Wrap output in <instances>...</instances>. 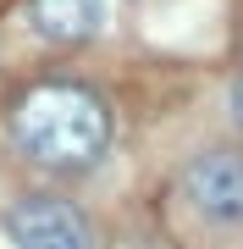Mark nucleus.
<instances>
[{"label": "nucleus", "mask_w": 243, "mask_h": 249, "mask_svg": "<svg viewBox=\"0 0 243 249\" xmlns=\"http://www.w3.org/2000/svg\"><path fill=\"white\" fill-rule=\"evenodd\" d=\"M17 144L50 172H89L111 144V111L83 83H39L17 106Z\"/></svg>", "instance_id": "nucleus-1"}, {"label": "nucleus", "mask_w": 243, "mask_h": 249, "mask_svg": "<svg viewBox=\"0 0 243 249\" xmlns=\"http://www.w3.org/2000/svg\"><path fill=\"white\" fill-rule=\"evenodd\" d=\"M232 116H238V127H243V78L232 83Z\"/></svg>", "instance_id": "nucleus-5"}, {"label": "nucleus", "mask_w": 243, "mask_h": 249, "mask_svg": "<svg viewBox=\"0 0 243 249\" xmlns=\"http://www.w3.org/2000/svg\"><path fill=\"white\" fill-rule=\"evenodd\" d=\"M28 22L50 45H83L105 22V0H33L28 6Z\"/></svg>", "instance_id": "nucleus-4"}, {"label": "nucleus", "mask_w": 243, "mask_h": 249, "mask_svg": "<svg viewBox=\"0 0 243 249\" xmlns=\"http://www.w3.org/2000/svg\"><path fill=\"white\" fill-rule=\"evenodd\" d=\"M6 238L11 249H99L89 216L72 199L55 194H28L6 211Z\"/></svg>", "instance_id": "nucleus-2"}, {"label": "nucleus", "mask_w": 243, "mask_h": 249, "mask_svg": "<svg viewBox=\"0 0 243 249\" xmlns=\"http://www.w3.org/2000/svg\"><path fill=\"white\" fill-rule=\"evenodd\" d=\"M182 194L205 222L243 227V155L238 150H205L182 172Z\"/></svg>", "instance_id": "nucleus-3"}]
</instances>
